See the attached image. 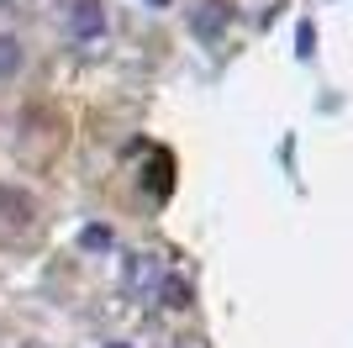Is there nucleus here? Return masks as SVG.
Listing matches in <instances>:
<instances>
[{
    "label": "nucleus",
    "mask_w": 353,
    "mask_h": 348,
    "mask_svg": "<svg viewBox=\"0 0 353 348\" xmlns=\"http://www.w3.org/2000/svg\"><path fill=\"white\" fill-rule=\"evenodd\" d=\"M32 222H37V201L16 185H0V232L21 238V232H32Z\"/></svg>",
    "instance_id": "obj_1"
},
{
    "label": "nucleus",
    "mask_w": 353,
    "mask_h": 348,
    "mask_svg": "<svg viewBox=\"0 0 353 348\" xmlns=\"http://www.w3.org/2000/svg\"><path fill=\"white\" fill-rule=\"evenodd\" d=\"M69 37H74V43H95V37H105V0H74V6H69Z\"/></svg>",
    "instance_id": "obj_2"
},
{
    "label": "nucleus",
    "mask_w": 353,
    "mask_h": 348,
    "mask_svg": "<svg viewBox=\"0 0 353 348\" xmlns=\"http://www.w3.org/2000/svg\"><path fill=\"white\" fill-rule=\"evenodd\" d=\"M227 27H232V6H227V0H201V6L190 11V32L201 37V43H216Z\"/></svg>",
    "instance_id": "obj_3"
},
{
    "label": "nucleus",
    "mask_w": 353,
    "mask_h": 348,
    "mask_svg": "<svg viewBox=\"0 0 353 348\" xmlns=\"http://www.w3.org/2000/svg\"><path fill=\"white\" fill-rule=\"evenodd\" d=\"M21 64H27V53H21V37L0 32V79H16V74H21Z\"/></svg>",
    "instance_id": "obj_4"
},
{
    "label": "nucleus",
    "mask_w": 353,
    "mask_h": 348,
    "mask_svg": "<svg viewBox=\"0 0 353 348\" xmlns=\"http://www.w3.org/2000/svg\"><path fill=\"white\" fill-rule=\"evenodd\" d=\"M159 301L179 311V306H190V285H185V280H163V285H159Z\"/></svg>",
    "instance_id": "obj_5"
},
{
    "label": "nucleus",
    "mask_w": 353,
    "mask_h": 348,
    "mask_svg": "<svg viewBox=\"0 0 353 348\" xmlns=\"http://www.w3.org/2000/svg\"><path fill=\"white\" fill-rule=\"evenodd\" d=\"M0 6H11V11H32L37 0H0Z\"/></svg>",
    "instance_id": "obj_6"
}]
</instances>
